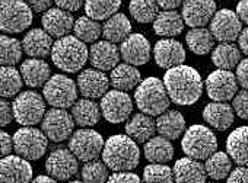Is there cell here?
Masks as SVG:
<instances>
[{"mask_svg":"<svg viewBox=\"0 0 248 183\" xmlns=\"http://www.w3.org/2000/svg\"><path fill=\"white\" fill-rule=\"evenodd\" d=\"M120 58H121L120 48H117L114 42L107 40L95 42L89 50V60L92 66L102 71L112 70L114 67H117Z\"/></svg>","mask_w":248,"mask_h":183,"instance_id":"44dd1931","label":"cell"},{"mask_svg":"<svg viewBox=\"0 0 248 183\" xmlns=\"http://www.w3.org/2000/svg\"><path fill=\"white\" fill-rule=\"evenodd\" d=\"M12 108H14L15 121L25 127H32L41 122L46 115L44 98L37 92H31V90L19 93L15 98Z\"/></svg>","mask_w":248,"mask_h":183,"instance_id":"52a82bcc","label":"cell"},{"mask_svg":"<svg viewBox=\"0 0 248 183\" xmlns=\"http://www.w3.org/2000/svg\"><path fill=\"white\" fill-rule=\"evenodd\" d=\"M203 119L217 131H226L232 127L235 116L233 109L225 102H213L204 106L203 109Z\"/></svg>","mask_w":248,"mask_h":183,"instance_id":"d4e9b609","label":"cell"},{"mask_svg":"<svg viewBox=\"0 0 248 183\" xmlns=\"http://www.w3.org/2000/svg\"><path fill=\"white\" fill-rule=\"evenodd\" d=\"M108 182L114 183H138L140 182V177L135 173H132L130 170H120V171H114V174H111L108 177Z\"/></svg>","mask_w":248,"mask_h":183,"instance_id":"bcb514c9","label":"cell"},{"mask_svg":"<svg viewBox=\"0 0 248 183\" xmlns=\"http://www.w3.org/2000/svg\"><path fill=\"white\" fill-rule=\"evenodd\" d=\"M54 0H28V5L31 6V9L34 12H47L48 9H51Z\"/></svg>","mask_w":248,"mask_h":183,"instance_id":"816d5d0a","label":"cell"},{"mask_svg":"<svg viewBox=\"0 0 248 183\" xmlns=\"http://www.w3.org/2000/svg\"><path fill=\"white\" fill-rule=\"evenodd\" d=\"M143 180L148 182V183H152V182L171 183V182L175 180L174 170L170 166H165V163H152V164L145 167Z\"/></svg>","mask_w":248,"mask_h":183,"instance_id":"ee69618b","label":"cell"},{"mask_svg":"<svg viewBox=\"0 0 248 183\" xmlns=\"http://www.w3.org/2000/svg\"><path fill=\"white\" fill-rule=\"evenodd\" d=\"M0 63L2 66H15L22 58L24 45L16 38H11L8 35L0 37Z\"/></svg>","mask_w":248,"mask_h":183,"instance_id":"60d3db41","label":"cell"},{"mask_svg":"<svg viewBox=\"0 0 248 183\" xmlns=\"http://www.w3.org/2000/svg\"><path fill=\"white\" fill-rule=\"evenodd\" d=\"M104 145V138L93 129H79L73 132L69 140V148L72 153L85 163L102 155Z\"/></svg>","mask_w":248,"mask_h":183,"instance_id":"30bf717a","label":"cell"},{"mask_svg":"<svg viewBox=\"0 0 248 183\" xmlns=\"http://www.w3.org/2000/svg\"><path fill=\"white\" fill-rule=\"evenodd\" d=\"M89 51L82 40L76 35L59 38L51 50V60L57 69L66 73H78L88 61Z\"/></svg>","mask_w":248,"mask_h":183,"instance_id":"3957f363","label":"cell"},{"mask_svg":"<svg viewBox=\"0 0 248 183\" xmlns=\"http://www.w3.org/2000/svg\"><path fill=\"white\" fill-rule=\"evenodd\" d=\"M241 61V50L233 42H220L212 51V63L217 69L232 70Z\"/></svg>","mask_w":248,"mask_h":183,"instance_id":"e575fe53","label":"cell"},{"mask_svg":"<svg viewBox=\"0 0 248 183\" xmlns=\"http://www.w3.org/2000/svg\"><path fill=\"white\" fill-rule=\"evenodd\" d=\"M108 166L104 161H98V160H91L86 161L85 166L82 167V180L88 182V183H99V182H105L109 177L108 173Z\"/></svg>","mask_w":248,"mask_h":183,"instance_id":"7bdbcfd3","label":"cell"},{"mask_svg":"<svg viewBox=\"0 0 248 183\" xmlns=\"http://www.w3.org/2000/svg\"><path fill=\"white\" fill-rule=\"evenodd\" d=\"M47 135L44 131L37 128H21L14 135V147L16 154L25 157L27 160H38L41 158L48 147Z\"/></svg>","mask_w":248,"mask_h":183,"instance_id":"9c48e42d","label":"cell"},{"mask_svg":"<svg viewBox=\"0 0 248 183\" xmlns=\"http://www.w3.org/2000/svg\"><path fill=\"white\" fill-rule=\"evenodd\" d=\"M12 119H15L14 108L3 98V100L0 102V124H2V127H6L12 122Z\"/></svg>","mask_w":248,"mask_h":183,"instance_id":"c3c4849f","label":"cell"},{"mask_svg":"<svg viewBox=\"0 0 248 183\" xmlns=\"http://www.w3.org/2000/svg\"><path fill=\"white\" fill-rule=\"evenodd\" d=\"M186 42L188 50L197 56L209 54L215 47V37L210 29L206 28H191L186 35Z\"/></svg>","mask_w":248,"mask_h":183,"instance_id":"d590c367","label":"cell"},{"mask_svg":"<svg viewBox=\"0 0 248 183\" xmlns=\"http://www.w3.org/2000/svg\"><path fill=\"white\" fill-rule=\"evenodd\" d=\"M159 5L156 0H130L129 11L135 21L139 24H151L159 14Z\"/></svg>","mask_w":248,"mask_h":183,"instance_id":"ab89813d","label":"cell"},{"mask_svg":"<svg viewBox=\"0 0 248 183\" xmlns=\"http://www.w3.org/2000/svg\"><path fill=\"white\" fill-rule=\"evenodd\" d=\"M73 31L75 35L83 42H95L102 34V27L98 24L96 19H92L86 15V16H80L75 22Z\"/></svg>","mask_w":248,"mask_h":183,"instance_id":"b9f144b4","label":"cell"},{"mask_svg":"<svg viewBox=\"0 0 248 183\" xmlns=\"http://www.w3.org/2000/svg\"><path fill=\"white\" fill-rule=\"evenodd\" d=\"M229 183H248V166H238L228 176Z\"/></svg>","mask_w":248,"mask_h":183,"instance_id":"681fc988","label":"cell"},{"mask_svg":"<svg viewBox=\"0 0 248 183\" xmlns=\"http://www.w3.org/2000/svg\"><path fill=\"white\" fill-rule=\"evenodd\" d=\"M164 84L170 99L181 106L194 105L203 93V80L200 73L184 64L168 69L164 76Z\"/></svg>","mask_w":248,"mask_h":183,"instance_id":"6da1fadb","label":"cell"},{"mask_svg":"<svg viewBox=\"0 0 248 183\" xmlns=\"http://www.w3.org/2000/svg\"><path fill=\"white\" fill-rule=\"evenodd\" d=\"M242 31V21L229 9L217 11L210 21V32L219 42H233Z\"/></svg>","mask_w":248,"mask_h":183,"instance_id":"5bb4252c","label":"cell"},{"mask_svg":"<svg viewBox=\"0 0 248 183\" xmlns=\"http://www.w3.org/2000/svg\"><path fill=\"white\" fill-rule=\"evenodd\" d=\"M32 179V167L22 155H5L0 161V180L3 183H27Z\"/></svg>","mask_w":248,"mask_h":183,"instance_id":"e0dca14e","label":"cell"},{"mask_svg":"<svg viewBox=\"0 0 248 183\" xmlns=\"http://www.w3.org/2000/svg\"><path fill=\"white\" fill-rule=\"evenodd\" d=\"M46 102L54 108H72L78 100V86L64 74L51 76L43 89Z\"/></svg>","mask_w":248,"mask_h":183,"instance_id":"ba28073f","label":"cell"},{"mask_svg":"<svg viewBox=\"0 0 248 183\" xmlns=\"http://www.w3.org/2000/svg\"><path fill=\"white\" fill-rule=\"evenodd\" d=\"M236 80L242 89H248V58H244L236 66Z\"/></svg>","mask_w":248,"mask_h":183,"instance_id":"7dc6e473","label":"cell"},{"mask_svg":"<svg viewBox=\"0 0 248 183\" xmlns=\"http://www.w3.org/2000/svg\"><path fill=\"white\" fill-rule=\"evenodd\" d=\"M12 150H15L14 138H11V135L6 131H2V157L9 155L12 153Z\"/></svg>","mask_w":248,"mask_h":183,"instance_id":"f5cc1de1","label":"cell"},{"mask_svg":"<svg viewBox=\"0 0 248 183\" xmlns=\"http://www.w3.org/2000/svg\"><path fill=\"white\" fill-rule=\"evenodd\" d=\"M121 58L132 66H143L151 58V44L142 34H132L121 42Z\"/></svg>","mask_w":248,"mask_h":183,"instance_id":"ac0fdd59","label":"cell"},{"mask_svg":"<svg viewBox=\"0 0 248 183\" xmlns=\"http://www.w3.org/2000/svg\"><path fill=\"white\" fill-rule=\"evenodd\" d=\"M132 32V24L127 19L126 15L115 14L111 18L107 19V22L102 27V35L107 41H111L114 44L123 42Z\"/></svg>","mask_w":248,"mask_h":183,"instance_id":"836d02e7","label":"cell"},{"mask_svg":"<svg viewBox=\"0 0 248 183\" xmlns=\"http://www.w3.org/2000/svg\"><path fill=\"white\" fill-rule=\"evenodd\" d=\"M22 74L14 66H2L0 70V95L2 98H12L22 89Z\"/></svg>","mask_w":248,"mask_h":183,"instance_id":"74e56055","label":"cell"},{"mask_svg":"<svg viewBox=\"0 0 248 183\" xmlns=\"http://www.w3.org/2000/svg\"><path fill=\"white\" fill-rule=\"evenodd\" d=\"M75 124L76 122L72 113H69L63 108H54V106L46 112L41 121L44 134L48 137V140L54 142H62L67 140L73 134Z\"/></svg>","mask_w":248,"mask_h":183,"instance_id":"8fae6325","label":"cell"},{"mask_svg":"<svg viewBox=\"0 0 248 183\" xmlns=\"http://www.w3.org/2000/svg\"><path fill=\"white\" fill-rule=\"evenodd\" d=\"M140 79V71L136 69V66H132L129 63L118 64L117 67H114L109 77L112 87L123 92L133 90L136 86H139Z\"/></svg>","mask_w":248,"mask_h":183,"instance_id":"f546056e","label":"cell"},{"mask_svg":"<svg viewBox=\"0 0 248 183\" xmlns=\"http://www.w3.org/2000/svg\"><path fill=\"white\" fill-rule=\"evenodd\" d=\"M101 112L102 116L111 124L124 122L133 111V100L127 95V92H123L114 89L107 92L101 99Z\"/></svg>","mask_w":248,"mask_h":183,"instance_id":"7c38bea8","label":"cell"},{"mask_svg":"<svg viewBox=\"0 0 248 183\" xmlns=\"http://www.w3.org/2000/svg\"><path fill=\"white\" fill-rule=\"evenodd\" d=\"M206 173L213 180H222L229 176L232 171V161L228 153L215 151L210 157L206 158Z\"/></svg>","mask_w":248,"mask_h":183,"instance_id":"8d00e7d4","label":"cell"},{"mask_svg":"<svg viewBox=\"0 0 248 183\" xmlns=\"http://www.w3.org/2000/svg\"><path fill=\"white\" fill-rule=\"evenodd\" d=\"M78 157L69 148L54 150L46 161V170L51 177L59 180H69L78 173Z\"/></svg>","mask_w":248,"mask_h":183,"instance_id":"9a60e30c","label":"cell"},{"mask_svg":"<svg viewBox=\"0 0 248 183\" xmlns=\"http://www.w3.org/2000/svg\"><path fill=\"white\" fill-rule=\"evenodd\" d=\"M143 153L151 163H168L174 157V145L171 140L164 135L152 137L145 142Z\"/></svg>","mask_w":248,"mask_h":183,"instance_id":"d6a6232c","label":"cell"},{"mask_svg":"<svg viewBox=\"0 0 248 183\" xmlns=\"http://www.w3.org/2000/svg\"><path fill=\"white\" fill-rule=\"evenodd\" d=\"M156 2L162 9L168 11V9H177L178 6L183 5L184 0H156Z\"/></svg>","mask_w":248,"mask_h":183,"instance_id":"9f6ffc18","label":"cell"},{"mask_svg":"<svg viewBox=\"0 0 248 183\" xmlns=\"http://www.w3.org/2000/svg\"><path fill=\"white\" fill-rule=\"evenodd\" d=\"M109 82L111 80L102 70L88 69L78 76V89L82 96L88 99H98L108 92V86L111 84Z\"/></svg>","mask_w":248,"mask_h":183,"instance_id":"ffe728a7","label":"cell"},{"mask_svg":"<svg viewBox=\"0 0 248 183\" xmlns=\"http://www.w3.org/2000/svg\"><path fill=\"white\" fill-rule=\"evenodd\" d=\"M34 180H35V182H43V183H53V182H54V179H51L50 174H48V176H38V177H35Z\"/></svg>","mask_w":248,"mask_h":183,"instance_id":"6f0895ef","label":"cell"},{"mask_svg":"<svg viewBox=\"0 0 248 183\" xmlns=\"http://www.w3.org/2000/svg\"><path fill=\"white\" fill-rule=\"evenodd\" d=\"M156 129L159 135L177 140L186 132V119L178 111H165L156 119Z\"/></svg>","mask_w":248,"mask_h":183,"instance_id":"f1b7e54d","label":"cell"},{"mask_svg":"<svg viewBox=\"0 0 248 183\" xmlns=\"http://www.w3.org/2000/svg\"><path fill=\"white\" fill-rule=\"evenodd\" d=\"M232 108L241 119L248 121V89H242L233 96Z\"/></svg>","mask_w":248,"mask_h":183,"instance_id":"f6af8a7d","label":"cell"},{"mask_svg":"<svg viewBox=\"0 0 248 183\" xmlns=\"http://www.w3.org/2000/svg\"><path fill=\"white\" fill-rule=\"evenodd\" d=\"M238 45H239V50L248 56V27L241 31V34L238 37Z\"/></svg>","mask_w":248,"mask_h":183,"instance_id":"11a10c76","label":"cell"},{"mask_svg":"<svg viewBox=\"0 0 248 183\" xmlns=\"http://www.w3.org/2000/svg\"><path fill=\"white\" fill-rule=\"evenodd\" d=\"M126 132L138 142H146L151 140L156 129V122L148 113H136L126 125Z\"/></svg>","mask_w":248,"mask_h":183,"instance_id":"1f68e13d","label":"cell"},{"mask_svg":"<svg viewBox=\"0 0 248 183\" xmlns=\"http://www.w3.org/2000/svg\"><path fill=\"white\" fill-rule=\"evenodd\" d=\"M174 177L178 183H203L207 179V173L200 160L187 155L177 160L174 166Z\"/></svg>","mask_w":248,"mask_h":183,"instance_id":"603a6c76","label":"cell"},{"mask_svg":"<svg viewBox=\"0 0 248 183\" xmlns=\"http://www.w3.org/2000/svg\"><path fill=\"white\" fill-rule=\"evenodd\" d=\"M181 147L186 155L197 160H206L217 150V138L207 127L191 125L184 132Z\"/></svg>","mask_w":248,"mask_h":183,"instance_id":"8992f818","label":"cell"},{"mask_svg":"<svg viewBox=\"0 0 248 183\" xmlns=\"http://www.w3.org/2000/svg\"><path fill=\"white\" fill-rule=\"evenodd\" d=\"M236 15L239 16V19L248 25V0H241L236 5Z\"/></svg>","mask_w":248,"mask_h":183,"instance_id":"db71d44e","label":"cell"},{"mask_svg":"<svg viewBox=\"0 0 248 183\" xmlns=\"http://www.w3.org/2000/svg\"><path fill=\"white\" fill-rule=\"evenodd\" d=\"M154 58L155 63L161 69H172L186 61V50L181 42L172 38L161 40L154 47Z\"/></svg>","mask_w":248,"mask_h":183,"instance_id":"d6986e66","label":"cell"},{"mask_svg":"<svg viewBox=\"0 0 248 183\" xmlns=\"http://www.w3.org/2000/svg\"><path fill=\"white\" fill-rule=\"evenodd\" d=\"M226 153L238 166H248V125L239 127L229 134Z\"/></svg>","mask_w":248,"mask_h":183,"instance_id":"4316f807","label":"cell"},{"mask_svg":"<svg viewBox=\"0 0 248 183\" xmlns=\"http://www.w3.org/2000/svg\"><path fill=\"white\" fill-rule=\"evenodd\" d=\"M54 3L69 12H76L82 6H85V0H54Z\"/></svg>","mask_w":248,"mask_h":183,"instance_id":"f907efd6","label":"cell"},{"mask_svg":"<svg viewBox=\"0 0 248 183\" xmlns=\"http://www.w3.org/2000/svg\"><path fill=\"white\" fill-rule=\"evenodd\" d=\"M121 0H85V12L89 18L104 21L117 14Z\"/></svg>","mask_w":248,"mask_h":183,"instance_id":"f35d334b","label":"cell"},{"mask_svg":"<svg viewBox=\"0 0 248 183\" xmlns=\"http://www.w3.org/2000/svg\"><path fill=\"white\" fill-rule=\"evenodd\" d=\"M135 100L138 108L151 116L164 113L171 102L165 84L156 77H148L139 83L135 92Z\"/></svg>","mask_w":248,"mask_h":183,"instance_id":"277c9868","label":"cell"},{"mask_svg":"<svg viewBox=\"0 0 248 183\" xmlns=\"http://www.w3.org/2000/svg\"><path fill=\"white\" fill-rule=\"evenodd\" d=\"M50 66L43 58H30L25 60L21 66V74L24 83L30 87H40L50 79Z\"/></svg>","mask_w":248,"mask_h":183,"instance_id":"83f0119b","label":"cell"},{"mask_svg":"<svg viewBox=\"0 0 248 183\" xmlns=\"http://www.w3.org/2000/svg\"><path fill=\"white\" fill-rule=\"evenodd\" d=\"M206 92L212 100L226 102L238 93V80L231 70L217 69L206 79Z\"/></svg>","mask_w":248,"mask_h":183,"instance_id":"4fadbf2b","label":"cell"},{"mask_svg":"<svg viewBox=\"0 0 248 183\" xmlns=\"http://www.w3.org/2000/svg\"><path fill=\"white\" fill-rule=\"evenodd\" d=\"M34 14L28 2L2 0L0 2V28L8 34H19L32 24Z\"/></svg>","mask_w":248,"mask_h":183,"instance_id":"5b68a950","label":"cell"},{"mask_svg":"<svg viewBox=\"0 0 248 183\" xmlns=\"http://www.w3.org/2000/svg\"><path fill=\"white\" fill-rule=\"evenodd\" d=\"M184 29V19L183 15L178 14L175 9L162 11L158 14L156 19L154 21V31L159 37L174 38L178 37Z\"/></svg>","mask_w":248,"mask_h":183,"instance_id":"484cf974","label":"cell"},{"mask_svg":"<svg viewBox=\"0 0 248 183\" xmlns=\"http://www.w3.org/2000/svg\"><path fill=\"white\" fill-rule=\"evenodd\" d=\"M43 27L44 29L56 38H62L69 35V32L75 28V19L70 15L69 11H64L62 8H53L48 9L43 15Z\"/></svg>","mask_w":248,"mask_h":183,"instance_id":"7402d4cb","label":"cell"},{"mask_svg":"<svg viewBox=\"0 0 248 183\" xmlns=\"http://www.w3.org/2000/svg\"><path fill=\"white\" fill-rule=\"evenodd\" d=\"M101 106H98L93 99H79L72 106V116L79 127H93L99 122Z\"/></svg>","mask_w":248,"mask_h":183,"instance_id":"4dcf8cb0","label":"cell"},{"mask_svg":"<svg viewBox=\"0 0 248 183\" xmlns=\"http://www.w3.org/2000/svg\"><path fill=\"white\" fill-rule=\"evenodd\" d=\"M216 14L215 0H184L183 2V19L184 24L191 28L206 27Z\"/></svg>","mask_w":248,"mask_h":183,"instance_id":"2e32d148","label":"cell"},{"mask_svg":"<svg viewBox=\"0 0 248 183\" xmlns=\"http://www.w3.org/2000/svg\"><path fill=\"white\" fill-rule=\"evenodd\" d=\"M102 158L114 171L133 170L139 166L140 151L130 135H112L105 141Z\"/></svg>","mask_w":248,"mask_h":183,"instance_id":"7a4b0ae2","label":"cell"},{"mask_svg":"<svg viewBox=\"0 0 248 183\" xmlns=\"http://www.w3.org/2000/svg\"><path fill=\"white\" fill-rule=\"evenodd\" d=\"M22 45H24V51L28 56L35 57V58H46L51 56L54 42H53L51 35L46 29L34 28L25 35Z\"/></svg>","mask_w":248,"mask_h":183,"instance_id":"cb8c5ba5","label":"cell"}]
</instances>
